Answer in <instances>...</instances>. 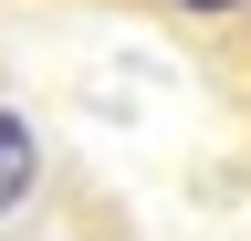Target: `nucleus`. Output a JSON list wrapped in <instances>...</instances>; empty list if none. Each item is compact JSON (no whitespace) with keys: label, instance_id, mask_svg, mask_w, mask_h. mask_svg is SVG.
<instances>
[{"label":"nucleus","instance_id":"1","mask_svg":"<svg viewBox=\"0 0 251 241\" xmlns=\"http://www.w3.org/2000/svg\"><path fill=\"white\" fill-rule=\"evenodd\" d=\"M42 168H52L42 126H31L21 105H0V231H11V220H21L31 199H42Z\"/></svg>","mask_w":251,"mask_h":241},{"label":"nucleus","instance_id":"2","mask_svg":"<svg viewBox=\"0 0 251 241\" xmlns=\"http://www.w3.org/2000/svg\"><path fill=\"white\" fill-rule=\"evenodd\" d=\"M168 11H188V21H220V11H241V0H168Z\"/></svg>","mask_w":251,"mask_h":241}]
</instances>
